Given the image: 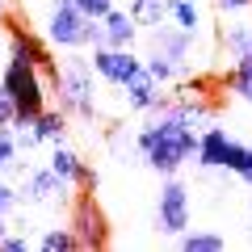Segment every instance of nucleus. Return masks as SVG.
<instances>
[{"label":"nucleus","instance_id":"14","mask_svg":"<svg viewBox=\"0 0 252 252\" xmlns=\"http://www.w3.org/2000/svg\"><path fill=\"white\" fill-rule=\"evenodd\" d=\"M46 168H51L63 185H76V177H80L84 160H80V156H76L67 143H51V160H46Z\"/></svg>","mask_w":252,"mask_h":252},{"label":"nucleus","instance_id":"5","mask_svg":"<svg viewBox=\"0 0 252 252\" xmlns=\"http://www.w3.org/2000/svg\"><path fill=\"white\" fill-rule=\"evenodd\" d=\"M72 231H76V240H80V252H101V248H109V219H105V210L97 206V198H93L89 189H80L76 193V202H72Z\"/></svg>","mask_w":252,"mask_h":252},{"label":"nucleus","instance_id":"7","mask_svg":"<svg viewBox=\"0 0 252 252\" xmlns=\"http://www.w3.org/2000/svg\"><path fill=\"white\" fill-rule=\"evenodd\" d=\"M156 231H160V235L189 231V189H185V181H181L177 172L164 177L160 202H156Z\"/></svg>","mask_w":252,"mask_h":252},{"label":"nucleus","instance_id":"23","mask_svg":"<svg viewBox=\"0 0 252 252\" xmlns=\"http://www.w3.org/2000/svg\"><path fill=\"white\" fill-rule=\"evenodd\" d=\"M215 9L223 17H248L252 13V0H215Z\"/></svg>","mask_w":252,"mask_h":252},{"label":"nucleus","instance_id":"12","mask_svg":"<svg viewBox=\"0 0 252 252\" xmlns=\"http://www.w3.org/2000/svg\"><path fill=\"white\" fill-rule=\"evenodd\" d=\"M227 130L223 126H206V130H198V152H193V160H198V168L215 172L219 164H223V152H227Z\"/></svg>","mask_w":252,"mask_h":252},{"label":"nucleus","instance_id":"17","mask_svg":"<svg viewBox=\"0 0 252 252\" xmlns=\"http://www.w3.org/2000/svg\"><path fill=\"white\" fill-rule=\"evenodd\" d=\"M34 130H38V139H42V143H63V135H67V114L46 105L42 114L34 118Z\"/></svg>","mask_w":252,"mask_h":252},{"label":"nucleus","instance_id":"20","mask_svg":"<svg viewBox=\"0 0 252 252\" xmlns=\"http://www.w3.org/2000/svg\"><path fill=\"white\" fill-rule=\"evenodd\" d=\"M177 244L185 252H223L227 248V235L223 231H181Z\"/></svg>","mask_w":252,"mask_h":252},{"label":"nucleus","instance_id":"30","mask_svg":"<svg viewBox=\"0 0 252 252\" xmlns=\"http://www.w3.org/2000/svg\"><path fill=\"white\" fill-rule=\"evenodd\" d=\"M4 231H9V215H0V240H4Z\"/></svg>","mask_w":252,"mask_h":252},{"label":"nucleus","instance_id":"16","mask_svg":"<svg viewBox=\"0 0 252 252\" xmlns=\"http://www.w3.org/2000/svg\"><path fill=\"white\" fill-rule=\"evenodd\" d=\"M126 13L139 21V30H156V26H164L168 21V0H130L126 4Z\"/></svg>","mask_w":252,"mask_h":252},{"label":"nucleus","instance_id":"4","mask_svg":"<svg viewBox=\"0 0 252 252\" xmlns=\"http://www.w3.org/2000/svg\"><path fill=\"white\" fill-rule=\"evenodd\" d=\"M93 17H84L80 9H76V0H51V17H46V42L59 46V51H89V38H84V30H89Z\"/></svg>","mask_w":252,"mask_h":252},{"label":"nucleus","instance_id":"25","mask_svg":"<svg viewBox=\"0 0 252 252\" xmlns=\"http://www.w3.org/2000/svg\"><path fill=\"white\" fill-rule=\"evenodd\" d=\"M0 252H30V235H26V231H4Z\"/></svg>","mask_w":252,"mask_h":252},{"label":"nucleus","instance_id":"6","mask_svg":"<svg viewBox=\"0 0 252 252\" xmlns=\"http://www.w3.org/2000/svg\"><path fill=\"white\" fill-rule=\"evenodd\" d=\"M89 63H93V72H97V80L118 84V89H126L143 72V55H135V46H93Z\"/></svg>","mask_w":252,"mask_h":252},{"label":"nucleus","instance_id":"1","mask_svg":"<svg viewBox=\"0 0 252 252\" xmlns=\"http://www.w3.org/2000/svg\"><path fill=\"white\" fill-rule=\"evenodd\" d=\"M135 152L147 160V168H156L160 177H172V172H181V164H189L193 152H198V126H189L172 109L147 114V122L139 126V135H135Z\"/></svg>","mask_w":252,"mask_h":252},{"label":"nucleus","instance_id":"19","mask_svg":"<svg viewBox=\"0 0 252 252\" xmlns=\"http://www.w3.org/2000/svg\"><path fill=\"white\" fill-rule=\"evenodd\" d=\"M168 21L177 30H185V34H193V38H198V30H202V13H198L193 0H168Z\"/></svg>","mask_w":252,"mask_h":252},{"label":"nucleus","instance_id":"18","mask_svg":"<svg viewBox=\"0 0 252 252\" xmlns=\"http://www.w3.org/2000/svg\"><path fill=\"white\" fill-rule=\"evenodd\" d=\"M223 46L231 59H240V55H252V17L244 21H231V26L223 30Z\"/></svg>","mask_w":252,"mask_h":252},{"label":"nucleus","instance_id":"13","mask_svg":"<svg viewBox=\"0 0 252 252\" xmlns=\"http://www.w3.org/2000/svg\"><path fill=\"white\" fill-rule=\"evenodd\" d=\"M101 26H105V46H135V38H139V21L118 4L101 17Z\"/></svg>","mask_w":252,"mask_h":252},{"label":"nucleus","instance_id":"24","mask_svg":"<svg viewBox=\"0 0 252 252\" xmlns=\"http://www.w3.org/2000/svg\"><path fill=\"white\" fill-rule=\"evenodd\" d=\"M21 202V189H13L9 181H0V215H13Z\"/></svg>","mask_w":252,"mask_h":252},{"label":"nucleus","instance_id":"3","mask_svg":"<svg viewBox=\"0 0 252 252\" xmlns=\"http://www.w3.org/2000/svg\"><path fill=\"white\" fill-rule=\"evenodd\" d=\"M46 84H51V80L42 76V67H34V63L13 59V55H9L4 72H0V93H9L13 109H17L13 130H17V126H30L46 109Z\"/></svg>","mask_w":252,"mask_h":252},{"label":"nucleus","instance_id":"21","mask_svg":"<svg viewBox=\"0 0 252 252\" xmlns=\"http://www.w3.org/2000/svg\"><path fill=\"white\" fill-rule=\"evenodd\" d=\"M143 72L152 76L156 84H168V80H177V76H181V67H177L172 59H164L160 51H147V55H143Z\"/></svg>","mask_w":252,"mask_h":252},{"label":"nucleus","instance_id":"27","mask_svg":"<svg viewBox=\"0 0 252 252\" xmlns=\"http://www.w3.org/2000/svg\"><path fill=\"white\" fill-rule=\"evenodd\" d=\"M13 122H17V109H13L9 93H0V126H13Z\"/></svg>","mask_w":252,"mask_h":252},{"label":"nucleus","instance_id":"11","mask_svg":"<svg viewBox=\"0 0 252 252\" xmlns=\"http://www.w3.org/2000/svg\"><path fill=\"white\" fill-rule=\"evenodd\" d=\"M67 189H72V185H63L51 168H30L26 172V185H21V198H26V202H55V198H63Z\"/></svg>","mask_w":252,"mask_h":252},{"label":"nucleus","instance_id":"15","mask_svg":"<svg viewBox=\"0 0 252 252\" xmlns=\"http://www.w3.org/2000/svg\"><path fill=\"white\" fill-rule=\"evenodd\" d=\"M219 168L235 172V177L252 189V147L240 143V139H227V152H223V164H219Z\"/></svg>","mask_w":252,"mask_h":252},{"label":"nucleus","instance_id":"9","mask_svg":"<svg viewBox=\"0 0 252 252\" xmlns=\"http://www.w3.org/2000/svg\"><path fill=\"white\" fill-rule=\"evenodd\" d=\"M122 97H126V105L135 109V114H164V109H168V101H172L168 93H164V84H156L147 72H139L135 80L126 84Z\"/></svg>","mask_w":252,"mask_h":252},{"label":"nucleus","instance_id":"2","mask_svg":"<svg viewBox=\"0 0 252 252\" xmlns=\"http://www.w3.org/2000/svg\"><path fill=\"white\" fill-rule=\"evenodd\" d=\"M51 89L59 93V109L67 118H93L97 114V72H93L89 55L67 51L59 72L51 76Z\"/></svg>","mask_w":252,"mask_h":252},{"label":"nucleus","instance_id":"8","mask_svg":"<svg viewBox=\"0 0 252 252\" xmlns=\"http://www.w3.org/2000/svg\"><path fill=\"white\" fill-rule=\"evenodd\" d=\"M9 55H13V59L34 63V67H42L46 80L59 72V63H55V55H51V42H46V34L38 38L34 30H26V26H9Z\"/></svg>","mask_w":252,"mask_h":252},{"label":"nucleus","instance_id":"10","mask_svg":"<svg viewBox=\"0 0 252 252\" xmlns=\"http://www.w3.org/2000/svg\"><path fill=\"white\" fill-rule=\"evenodd\" d=\"M152 51H160L164 59H172L181 72H185L189 51H193V34H185V30H177V26H156L152 30Z\"/></svg>","mask_w":252,"mask_h":252},{"label":"nucleus","instance_id":"26","mask_svg":"<svg viewBox=\"0 0 252 252\" xmlns=\"http://www.w3.org/2000/svg\"><path fill=\"white\" fill-rule=\"evenodd\" d=\"M76 9H80L84 17H105V13L114 9V0H76Z\"/></svg>","mask_w":252,"mask_h":252},{"label":"nucleus","instance_id":"29","mask_svg":"<svg viewBox=\"0 0 252 252\" xmlns=\"http://www.w3.org/2000/svg\"><path fill=\"white\" fill-rule=\"evenodd\" d=\"M4 17H9V0H0V26H4Z\"/></svg>","mask_w":252,"mask_h":252},{"label":"nucleus","instance_id":"28","mask_svg":"<svg viewBox=\"0 0 252 252\" xmlns=\"http://www.w3.org/2000/svg\"><path fill=\"white\" fill-rule=\"evenodd\" d=\"M76 189H89V193H93V189H97V168H89V164H84L80 177H76Z\"/></svg>","mask_w":252,"mask_h":252},{"label":"nucleus","instance_id":"22","mask_svg":"<svg viewBox=\"0 0 252 252\" xmlns=\"http://www.w3.org/2000/svg\"><path fill=\"white\" fill-rule=\"evenodd\" d=\"M38 248H42V252H76V248H80V240H76L72 223H67V227H51V231L38 240Z\"/></svg>","mask_w":252,"mask_h":252}]
</instances>
